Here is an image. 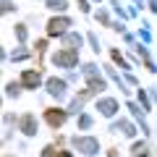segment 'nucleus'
I'll list each match as a JSON object with an SVG mask.
<instances>
[{"instance_id": "obj_1", "label": "nucleus", "mask_w": 157, "mask_h": 157, "mask_svg": "<svg viewBox=\"0 0 157 157\" xmlns=\"http://www.w3.org/2000/svg\"><path fill=\"white\" fill-rule=\"evenodd\" d=\"M66 26H68L66 18H52L50 26H47V32H50V34H63V32H66Z\"/></svg>"}, {"instance_id": "obj_2", "label": "nucleus", "mask_w": 157, "mask_h": 157, "mask_svg": "<svg viewBox=\"0 0 157 157\" xmlns=\"http://www.w3.org/2000/svg\"><path fill=\"white\" fill-rule=\"evenodd\" d=\"M66 121V113L63 110H47V123L50 126H60Z\"/></svg>"}, {"instance_id": "obj_3", "label": "nucleus", "mask_w": 157, "mask_h": 157, "mask_svg": "<svg viewBox=\"0 0 157 157\" xmlns=\"http://www.w3.org/2000/svg\"><path fill=\"white\" fill-rule=\"evenodd\" d=\"M37 84H39V76H37L34 71H26V73H24V86H37Z\"/></svg>"}, {"instance_id": "obj_4", "label": "nucleus", "mask_w": 157, "mask_h": 157, "mask_svg": "<svg viewBox=\"0 0 157 157\" xmlns=\"http://www.w3.org/2000/svg\"><path fill=\"white\" fill-rule=\"evenodd\" d=\"M73 60H76L73 52H60V55H55V63H66V66H71Z\"/></svg>"}, {"instance_id": "obj_5", "label": "nucleus", "mask_w": 157, "mask_h": 157, "mask_svg": "<svg viewBox=\"0 0 157 157\" xmlns=\"http://www.w3.org/2000/svg\"><path fill=\"white\" fill-rule=\"evenodd\" d=\"M24 131H26V134H34V118L32 115L24 118Z\"/></svg>"}, {"instance_id": "obj_6", "label": "nucleus", "mask_w": 157, "mask_h": 157, "mask_svg": "<svg viewBox=\"0 0 157 157\" xmlns=\"http://www.w3.org/2000/svg\"><path fill=\"white\" fill-rule=\"evenodd\" d=\"M134 155H136V157H141V155H144V147L136 144V147H134Z\"/></svg>"}, {"instance_id": "obj_7", "label": "nucleus", "mask_w": 157, "mask_h": 157, "mask_svg": "<svg viewBox=\"0 0 157 157\" xmlns=\"http://www.w3.org/2000/svg\"><path fill=\"white\" fill-rule=\"evenodd\" d=\"M58 157H71V155H68V152H60V155H58Z\"/></svg>"}]
</instances>
